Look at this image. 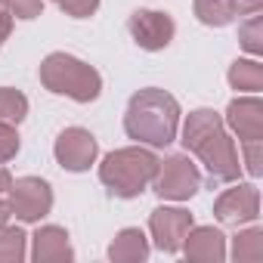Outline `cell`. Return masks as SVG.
<instances>
[{"instance_id": "cell-2", "label": "cell", "mask_w": 263, "mask_h": 263, "mask_svg": "<svg viewBox=\"0 0 263 263\" xmlns=\"http://www.w3.org/2000/svg\"><path fill=\"white\" fill-rule=\"evenodd\" d=\"M177 130H180V102L167 90L146 87L130 96L124 111V134L130 140L149 149H164L177 140Z\"/></svg>"}, {"instance_id": "cell-15", "label": "cell", "mask_w": 263, "mask_h": 263, "mask_svg": "<svg viewBox=\"0 0 263 263\" xmlns=\"http://www.w3.org/2000/svg\"><path fill=\"white\" fill-rule=\"evenodd\" d=\"M229 87L238 93H260L263 90V65L257 59H235L229 65Z\"/></svg>"}, {"instance_id": "cell-7", "label": "cell", "mask_w": 263, "mask_h": 263, "mask_svg": "<svg viewBox=\"0 0 263 263\" xmlns=\"http://www.w3.org/2000/svg\"><path fill=\"white\" fill-rule=\"evenodd\" d=\"M127 31L137 41L140 50L158 53V50L171 47V41L177 34V22L171 13H161V10H137L127 16Z\"/></svg>"}, {"instance_id": "cell-20", "label": "cell", "mask_w": 263, "mask_h": 263, "mask_svg": "<svg viewBox=\"0 0 263 263\" xmlns=\"http://www.w3.org/2000/svg\"><path fill=\"white\" fill-rule=\"evenodd\" d=\"M238 44H241L251 56H260V53H263V19H260L257 13H251V19L238 25Z\"/></svg>"}, {"instance_id": "cell-18", "label": "cell", "mask_w": 263, "mask_h": 263, "mask_svg": "<svg viewBox=\"0 0 263 263\" xmlns=\"http://www.w3.org/2000/svg\"><path fill=\"white\" fill-rule=\"evenodd\" d=\"M192 13L208 28H223V25H229L235 19V10L229 7V0H195Z\"/></svg>"}, {"instance_id": "cell-11", "label": "cell", "mask_w": 263, "mask_h": 263, "mask_svg": "<svg viewBox=\"0 0 263 263\" xmlns=\"http://www.w3.org/2000/svg\"><path fill=\"white\" fill-rule=\"evenodd\" d=\"M223 124L238 137V143H251V140H263V102L257 99V93L238 96L226 105Z\"/></svg>"}, {"instance_id": "cell-12", "label": "cell", "mask_w": 263, "mask_h": 263, "mask_svg": "<svg viewBox=\"0 0 263 263\" xmlns=\"http://www.w3.org/2000/svg\"><path fill=\"white\" fill-rule=\"evenodd\" d=\"M195 263H223L226 260V235L214 226H192L180 248Z\"/></svg>"}, {"instance_id": "cell-6", "label": "cell", "mask_w": 263, "mask_h": 263, "mask_svg": "<svg viewBox=\"0 0 263 263\" xmlns=\"http://www.w3.org/2000/svg\"><path fill=\"white\" fill-rule=\"evenodd\" d=\"M10 214L22 223H41L53 211V189L41 177H19L10 186Z\"/></svg>"}, {"instance_id": "cell-3", "label": "cell", "mask_w": 263, "mask_h": 263, "mask_svg": "<svg viewBox=\"0 0 263 263\" xmlns=\"http://www.w3.org/2000/svg\"><path fill=\"white\" fill-rule=\"evenodd\" d=\"M158 164H161V158L152 149H146L140 143L124 146V149H115L102 158L99 180L115 198H137L152 186Z\"/></svg>"}, {"instance_id": "cell-9", "label": "cell", "mask_w": 263, "mask_h": 263, "mask_svg": "<svg viewBox=\"0 0 263 263\" xmlns=\"http://www.w3.org/2000/svg\"><path fill=\"white\" fill-rule=\"evenodd\" d=\"M214 217L223 226H241V223H254L260 217V192L254 183H235L232 189L220 192V198L214 201Z\"/></svg>"}, {"instance_id": "cell-13", "label": "cell", "mask_w": 263, "mask_h": 263, "mask_svg": "<svg viewBox=\"0 0 263 263\" xmlns=\"http://www.w3.org/2000/svg\"><path fill=\"white\" fill-rule=\"evenodd\" d=\"M31 260L34 263H71L74 248L62 226H41L31 235Z\"/></svg>"}, {"instance_id": "cell-14", "label": "cell", "mask_w": 263, "mask_h": 263, "mask_svg": "<svg viewBox=\"0 0 263 263\" xmlns=\"http://www.w3.org/2000/svg\"><path fill=\"white\" fill-rule=\"evenodd\" d=\"M149 257V238L143 229L127 226L115 235V241L108 245V260L111 263H143Z\"/></svg>"}, {"instance_id": "cell-19", "label": "cell", "mask_w": 263, "mask_h": 263, "mask_svg": "<svg viewBox=\"0 0 263 263\" xmlns=\"http://www.w3.org/2000/svg\"><path fill=\"white\" fill-rule=\"evenodd\" d=\"M28 115V99L16 87H0V121L4 124H22Z\"/></svg>"}, {"instance_id": "cell-1", "label": "cell", "mask_w": 263, "mask_h": 263, "mask_svg": "<svg viewBox=\"0 0 263 263\" xmlns=\"http://www.w3.org/2000/svg\"><path fill=\"white\" fill-rule=\"evenodd\" d=\"M183 149L192 152L204 171H208V186H226L235 183L241 177V161H238V149L235 140L226 134L223 115H217L214 108H195L189 111L186 124H183Z\"/></svg>"}, {"instance_id": "cell-17", "label": "cell", "mask_w": 263, "mask_h": 263, "mask_svg": "<svg viewBox=\"0 0 263 263\" xmlns=\"http://www.w3.org/2000/svg\"><path fill=\"white\" fill-rule=\"evenodd\" d=\"M28 257V235L19 226L0 223V263H22Z\"/></svg>"}, {"instance_id": "cell-26", "label": "cell", "mask_w": 263, "mask_h": 263, "mask_svg": "<svg viewBox=\"0 0 263 263\" xmlns=\"http://www.w3.org/2000/svg\"><path fill=\"white\" fill-rule=\"evenodd\" d=\"M10 34H13V16L7 10H0V47L10 41Z\"/></svg>"}, {"instance_id": "cell-5", "label": "cell", "mask_w": 263, "mask_h": 263, "mask_svg": "<svg viewBox=\"0 0 263 263\" xmlns=\"http://www.w3.org/2000/svg\"><path fill=\"white\" fill-rule=\"evenodd\" d=\"M152 189L164 201H189L201 189V171L198 164H192L189 155H167L158 164Z\"/></svg>"}, {"instance_id": "cell-10", "label": "cell", "mask_w": 263, "mask_h": 263, "mask_svg": "<svg viewBox=\"0 0 263 263\" xmlns=\"http://www.w3.org/2000/svg\"><path fill=\"white\" fill-rule=\"evenodd\" d=\"M195 226L192 214L186 208H155L152 217H149V232H152V241L158 251L164 254H180L183 248V238L186 232Z\"/></svg>"}, {"instance_id": "cell-16", "label": "cell", "mask_w": 263, "mask_h": 263, "mask_svg": "<svg viewBox=\"0 0 263 263\" xmlns=\"http://www.w3.org/2000/svg\"><path fill=\"white\" fill-rule=\"evenodd\" d=\"M232 260L235 263H260L263 260V229L260 226L241 229L232 238Z\"/></svg>"}, {"instance_id": "cell-27", "label": "cell", "mask_w": 263, "mask_h": 263, "mask_svg": "<svg viewBox=\"0 0 263 263\" xmlns=\"http://www.w3.org/2000/svg\"><path fill=\"white\" fill-rule=\"evenodd\" d=\"M10 186H13V174L7 171V164H0V195L10 192Z\"/></svg>"}, {"instance_id": "cell-21", "label": "cell", "mask_w": 263, "mask_h": 263, "mask_svg": "<svg viewBox=\"0 0 263 263\" xmlns=\"http://www.w3.org/2000/svg\"><path fill=\"white\" fill-rule=\"evenodd\" d=\"M0 10H7L13 19H37L44 13V0H0Z\"/></svg>"}, {"instance_id": "cell-25", "label": "cell", "mask_w": 263, "mask_h": 263, "mask_svg": "<svg viewBox=\"0 0 263 263\" xmlns=\"http://www.w3.org/2000/svg\"><path fill=\"white\" fill-rule=\"evenodd\" d=\"M229 7L235 10V16H251L263 10V0H229Z\"/></svg>"}, {"instance_id": "cell-23", "label": "cell", "mask_w": 263, "mask_h": 263, "mask_svg": "<svg viewBox=\"0 0 263 263\" xmlns=\"http://www.w3.org/2000/svg\"><path fill=\"white\" fill-rule=\"evenodd\" d=\"M241 152H245V171L257 180L263 177V140H251V143H241Z\"/></svg>"}, {"instance_id": "cell-8", "label": "cell", "mask_w": 263, "mask_h": 263, "mask_svg": "<svg viewBox=\"0 0 263 263\" xmlns=\"http://www.w3.org/2000/svg\"><path fill=\"white\" fill-rule=\"evenodd\" d=\"M53 155H56V161H59L62 171L84 174V171H90V164H96L99 143H96V137L90 134V130H84V127H65L62 134L56 137Z\"/></svg>"}, {"instance_id": "cell-28", "label": "cell", "mask_w": 263, "mask_h": 263, "mask_svg": "<svg viewBox=\"0 0 263 263\" xmlns=\"http://www.w3.org/2000/svg\"><path fill=\"white\" fill-rule=\"evenodd\" d=\"M10 201H4V198H0V223H10Z\"/></svg>"}, {"instance_id": "cell-22", "label": "cell", "mask_w": 263, "mask_h": 263, "mask_svg": "<svg viewBox=\"0 0 263 263\" xmlns=\"http://www.w3.org/2000/svg\"><path fill=\"white\" fill-rule=\"evenodd\" d=\"M19 134H16V124H4L0 121V164H7L19 155Z\"/></svg>"}, {"instance_id": "cell-4", "label": "cell", "mask_w": 263, "mask_h": 263, "mask_svg": "<svg viewBox=\"0 0 263 263\" xmlns=\"http://www.w3.org/2000/svg\"><path fill=\"white\" fill-rule=\"evenodd\" d=\"M41 84L74 102H93L102 93V74L71 53H50L41 62Z\"/></svg>"}, {"instance_id": "cell-24", "label": "cell", "mask_w": 263, "mask_h": 263, "mask_svg": "<svg viewBox=\"0 0 263 263\" xmlns=\"http://www.w3.org/2000/svg\"><path fill=\"white\" fill-rule=\"evenodd\" d=\"M59 10L71 19H90L99 10V0H56Z\"/></svg>"}]
</instances>
